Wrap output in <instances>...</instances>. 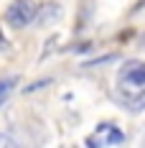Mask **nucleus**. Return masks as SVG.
Masks as SVG:
<instances>
[{"mask_svg":"<svg viewBox=\"0 0 145 148\" xmlns=\"http://www.w3.org/2000/svg\"><path fill=\"white\" fill-rule=\"evenodd\" d=\"M115 95L127 110H145V61H125L115 77Z\"/></svg>","mask_w":145,"mask_h":148,"instance_id":"1","label":"nucleus"},{"mask_svg":"<svg viewBox=\"0 0 145 148\" xmlns=\"http://www.w3.org/2000/svg\"><path fill=\"white\" fill-rule=\"evenodd\" d=\"M89 148H112V146H122L125 143V133H122V128L115 125V123H102L97 125L92 133L87 135V140H84Z\"/></svg>","mask_w":145,"mask_h":148,"instance_id":"2","label":"nucleus"},{"mask_svg":"<svg viewBox=\"0 0 145 148\" xmlns=\"http://www.w3.org/2000/svg\"><path fill=\"white\" fill-rule=\"evenodd\" d=\"M36 3L33 0H13L10 5H8V10H5V21L15 26V28H26L31 21L36 18Z\"/></svg>","mask_w":145,"mask_h":148,"instance_id":"3","label":"nucleus"},{"mask_svg":"<svg viewBox=\"0 0 145 148\" xmlns=\"http://www.w3.org/2000/svg\"><path fill=\"white\" fill-rule=\"evenodd\" d=\"M15 82H18V79H13V77H8V79L0 82V105H3V100H5L8 95H10V89L15 87Z\"/></svg>","mask_w":145,"mask_h":148,"instance_id":"4","label":"nucleus"},{"mask_svg":"<svg viewBox=\"0 0 145 148\" xmlns=\"http://www.w3.org/2000/svg\"><path fill=\"white\" fill-rule=\"evenodd\" d=\"M0 146L3 148H13V146H18V140L10 138V135H0Z\"/></svg>","mask_w":145,"mask_h":148,"instance_id":"5","label":"nucleus"},{"mask_svg":"<svg viewBox=\"0 0 145 148\" xmlns=\"http://www.w3.org/2000/svg\"><path fill=\"white\" fill-rule=\"evenodd\" d=\"M5 46H8V38H5V36H3V31H0V49H5Z\"/></svg>","mask_w":145,"mask_h":148,"instance_id":"6","label":"nucleus"}]
</instances>
